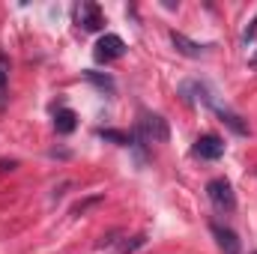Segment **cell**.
<instances>
[{
  "mask_svg": "<svg viewBox=\"0 0 257 254\" xmlns=\"http://www.w3.org/2000/svg\"><path fill=\"white\" fill-rule=\"evenodd\" d=\"M99 200H102L99 194H96V197H87V200H81V203H75V209H72V212H75V215H81V212H87V209H90L93 203H99Z\"/></svg>",
  "mask_w": 257,
  "mask_h": 254,
  "instance_id": "12",
  "label": "cell"
},
{
  "mask_svg": "<svg viewBox=\"0 0 257 254\" xmlns=\"http://www.w3.org/2000/svg\"><path fill=\"white\" fill-rule=\"evenodd\" d=\"M206 194L212 200V206L218 212H233L236 209V194H233V186L224 180V177H215L206 183Z\"/></svg>",
  "mask_w": 257,
  "mask_h": 254,
  "instance_id": "2",
  "label": "cell"
},
{
  "mask_svg": "<svg viewBox=\"0 0 257 254\" xmlns=\"http://www.w3.org/2000/svg\"><path fill=\"white\" fill-rule=\"evenodd\" d=\"M215 114L221 117V123H227L236 135H248V126L242 123V117H239V114H233V111H227V108H221V105H215Z\"/></svg>",
  "mask_w": 257,
  "mask_h": 254,
  "instance_id": "9",
  "label": "cell"
},
{
  "mask_svg": "<svg viewBox=\"0 0 257 254\" xmlns=\"http://www.w3.org/2000/svg\"><path fill=\"white\" fill-rule=\"evenodd\" d=\"M3 84H6V72H0V90H3Z\"/></svg>",
  "mask_w": 257,
  "mask_h": 254,
  "instance_id": "15",
  "label": "cell"
},
{
  "mask_svg": "<svg viewBox=\"0 0 257 254\" xmlns=\"http://www.w3.org/2000/svg\"><path fill=\"white\" fill-rule=\"evenodd\" d=\"M248 63H251V69H257V51H254V57H251V60H248Z\"/></svg>",
  "mask_w": 257,
  "mask_h": 254,
  "instance_id": "16",
  "label": "cell"
},
{
  "mask_svg": "<svg viewBox=\"0 0 257 254\" xmlns=\"http://www.w3.org/2000/svg\"><path fill=\"white\" fill-rule=\"evenodd\" d=\"M209 230H212V236H215L218 248H221L224 254H239V239H236V233H233L230 227H224V224L212 221V224H209Z\"/></svg>",
  "mask_w": 257,
  "mask_h": 254,
  "instance_id": "6",
  "label": "cell"
},
{
  "mask_svg": "<svg viewBox=\"0 0 257 254\" xmlns=\"http://www.w3.org/2000/svg\"><path fill=\"white\" fill-rule=\"evenodd\" d=\"M194 156L197 159H206V162H215L224 156V141L218 135H200L194 141Z\"/></svg>",
  "mask_w": 257,
  "mask_h": 254,
  "instance_id": "4",
  "label": "cell"
},
{
  "mask_svg": "<svg viewBox=\"0 0 257 254\" xmlns=\"http://www.w3.org/2000/svg\"><path fill=\"white\" fill-rule=\"evenodd\" d=\"M144 242H147V239H144V236H135V239H132V242H126V245H123V248H120V254H132V251H135V248H141V245H144Z\"/></svg>",
  "mask_w": 257,
  "mask_h": 254,
  "instance_id": "13",
  "label": "cell"
},
{
  "mask_svg": "<svg viewBox=\"0 0 257 254\" xmlns=\"http://www.w3.org/2000/svg\"><path fill=\"white\" fill-rule=\"evenodd\" d=\"M99 138L114 141V144H120V147H132V135H128V132H117V129H99Z\"/></svg>",
  "mask_w": 257,
  "mask_h": 254,
  "instance_id": "11",
  "label": "cell"
},
{
  "mask_svg": "<svg viewBox=\"0 0 257 254\" xmlns=\"http://www.w3.org/2000/svg\"><path fill=\"white\" fill-rule=\"evenodd\" d=\"M254 254H257V251H254Z\"/></svg>",
  "mask_w": 257,
  "mask_h": 254,
  "instance_id": "17",
  "label": "cell"
},
{
  "mask_svg": "<svg viewBox=\"0 0 257 254\" xmlns=\"http://www.w3.org/2000/svg\"><path fill=\"white\" fill-rule=\"evenodd\" d=\"M171 42H174V48H177L183 57H200V54L209 48V45H197V42H192L189 36H183V33H177V30L171 33Z\"/></svg>",
  "mask_w": 257,
  "mask_h": 254,
  "instance_id": "7",
  "label": "cell"
},
{
  "mask_svg": "<svg viewBox=\"0 0 257 254\" xmlns=\"http://www.w3.org/2000/svg\"><path fill=\"white\" fill-rule=\"evenodd\" d=\"M96 60L99 63H111V60H120L126 54V42L117 36V33H105L99 42H96Z\"/></svg>",
  "mask_w": 257,
  "mask_h": 254,
  "instance_id": "3",
  "label": "cell"
},
{
  "mask_svg": "<svg viewBox=\"0 0 257 254\" xmlns=\"http://www.w3.org/2000/svg\"><path fill=\"white\" fill-rule=\"evenodd\" d=\"M168 138H171V129H168L165 117L141 111V126H138V141L141 144H168Z\"/></svg>",
  "mask_w": 257,
  "mask_h": 254,
  "instance_id": "1",
  "label": "cell"
},
{
  "mask_svg": "<svg viewBox=\"0 0 257 254\" xmlns=\"http://www.w3.org/2000/svg\"><path fill=\"white\" fill-rule=\"evenodd\" d=\"M75 18H78V24H81L84 30H99V27L105 24V15H102V9H99L96 3H81V6L75 9Z\"/></svg>",
  "mask_w": 257,
  "mask_h": 254,
  "instance_id": "5",
  "label": "cell"
},
{
  "mask_svg": "<svg viewBox=\"0 0 257 254\" xmlns=\"http://www.w3.org/2000/svg\"><path fill=\"white\" fill-rule=\"evenodd\" d=\"M75 111L72 108H60L57 114H54V129L60 132V135H69V132H75Z\"/></svg>",
  "mask_w": 257,
  "mask_h": 254,
  "instance_id": "10",
  "label": "cell"
},
{
  "mask_svg": "<svg viewBox=\"0 0 257 254\" xmlns=\"http://www.w3.org/2000/svg\"><path fill=\"white\" fill-rule=\"evenodd\" d=\"M254 36H257V18H254V21H251V27L245 30V36H242V42H251Z\"/></svg>",
  "mask_w": 257,
  "mask_h": 254,
  "instance_id": "14",
  "label": "cell"
},
{
  "mask_svg": "<svg viewBox=\"0 0 257 254\" xmlns=\"http://www.w3.org/2000/svg\"><path fill=\"white\" fill-rule=\"evenodd\" d=\"M84 78H87L93 87H99L102 93H108V96L117 90V84H114V78H111V75H102V72H93V69H87V72H84Z\"/></svg>",
  "mask_w": 257,
  "mask_h": 254,
  "instance_id": "8",
  "label": "cell"
}]
</instances>
